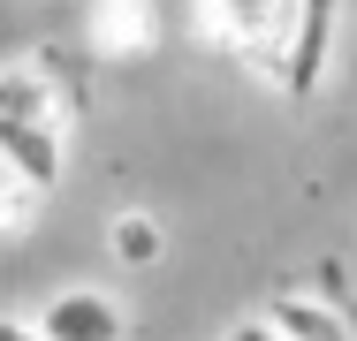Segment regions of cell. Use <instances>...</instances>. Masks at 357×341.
Here are the masks:
<instances>
[{"label":"cell","instance_id":"1","mask_svg":"<svg viewBox=\"0 0 357 341\" xmlns=\"http://www.w3.org/2000/svg\"><path fill=\"white\" fill-rule=\"evenodd\" d=\"M69 91L46 76V61H8L0 76V167L54 190L69 167Z\"/></svg>","mask_w":357,"mask_h":341},{"label":"cell","instance_id":"2","mask_svg":"<svg viewBox=\"0 0 357 341\" xmlns=\"http://www.w3.org/2000/svg\"><path fill=\"white\" fill-rule=\"evenodd\" d=\"M206 15H213V31L228 38V46H243V54H259V61L282 68L304 0H206Z\"/></svg>","mask_w":357,"mask_h":341},{"label":"cell","instance_id":"3","mask_svg":"<svg viewBox=\"0 0 357 341\" xmlns=\"http://www.w3.org/2000/svg\"><path fill=\"white\" fill-rule=\"evenodd\" d=\"M38 326H46V341H122L130 334V311L114 296H99V288H61L38 311Z\"/></svg>","mask_w":357,"mask_h":341},{"label":"cell","instance_id":"4","mask_svg":"<svg viewBox=\"0 0 357 341\" xmlns=\"http://www.w3.org/2000/svg\"><path fill=\"white\" fill-rule=\"evenodd\" d=\"M335 8H342V0H304V15H296V38H289V54H282V91H289V99L319 91V76H327V54H335Z\"/></svg>","mask_w":357,"mask_h":341},{"label":"cell","instance_id":"5","mask_svg":"<svg viewBox=\"0 0 357 341\" xmlns=\"http://www.w3.org/2000/svg\"><path fill=\"white\" fill-rule=\"evenodd\" d=\"M266 319H274L289 341H357L350 319H342V311H327L319 296H274V303H266Z\"/></svg>","mask_w":357,"mask_h":341},{"label":"cell","instance_id":"6","mask_svg":"<svg viewBox=\"0 0 357 341\" xmlns=\"http://www.w3.org/2000/svg\"><path fill=\"white\" fill-rule=\"evenodd\" d=\"M107 251H114L122 266H160V251H167V228H160L152 212H122V220L107 228Z\"/></svg>","mask_w":357,"mask_h":341},{"label":"cell","instance_id":"7","mask_svg":"<svg viewBox=\"0 0 357 341\" xmlns=\"http://www.w3.org/2000/svg\"><path fill=\"white\" fill-rule=\"evenodd\" d=\"M220 341H289V334L274 326V319H236V326H228Z\"/></svg>","mask_w":357,"mask_h":341},{"label":"cell","instance_id":"8","mask_svg":"<svg viewBox=\"0 0 357 341\" xmlns=\"http://www.w3.org/2000/svg\"><path fill=\"white\" fill-rule=\"evenodd\" d=\"M0 341H46L38 319H0Z\"/></svg>","mask_w":357,"mask_h":341}]
</instances>
